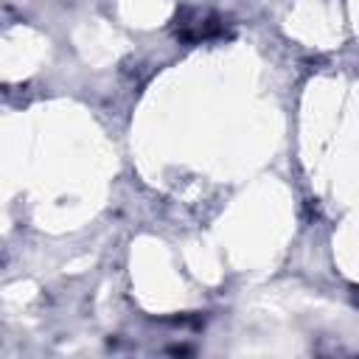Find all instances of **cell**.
I'll use <instances>...</instances> for the list:
<instances>
[{
  "instance_id": "obj_1",
  "label": "cell",
  "mask_w": 359,
  "mask_h": 359,
  "mask_svg": "<svg viewBox=\"0 0 359 359\" xmlns=\"http://www.w3.org/2000/svg\"><path fill=\"white\" fill-rule=\"evenodd\" d=\"M174 28H177V36L182 42H208V39L224 34V22L216 14L199 11V8H182L177 14Z\"/></svg>"
}]
</instances>
